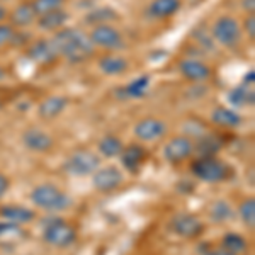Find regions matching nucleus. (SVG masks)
Returning <instances> with one entry per match:
<instances>
[{"label": "nucleus", "mask_w": 255, "mask_h": 255, "mask_svg": "<svg viewBox=\"0 0 255 255\" xmlns=\"http://www.w3.org/2000/svg\"><path fill=\"white\" fill-rule=\"evenodd\" d=\"M67 108V99L65 97H58V96H53L48 97L46 101L41 102L39 106V116L44 119H53V118H58L61 113Z\"/></svg>", "instance_id": "18"}, {"label": "nucleus", "mask_w": 255, "mask_h": 255, "mask_svg": "<svg viewBox=\"0 0 255 255\" xmlns=\"http://www.w3.org/2000/svg\"><path fill=\"white\" fill-rule=\"evenodd\" d=\"M211 216L215 221H225L232 216V208H230V204L225 203V201H218L211 209Z\"/></svg>", "instance_id": "31"}, {"label": "nucleus", "mask_w": 255, "mask_h": 255, "mask_svg": "<svg viewBox=\"0 0 255 255\" xmlns=\"http://www.w3.org/2000/svg\"><path fill=\"white\" fill-rule=\"evenodd\" d=\"M211 118L218 126H223V128H237L242 123L240 116H238L235 111L226 108H216L213 111Z\"/></svg>", "instance_id": "23"}, {"label": "nucleus", "mask_w": 255, "mask_h": 255, "mask_svg": "<svg viewBox=\"0 0 255 255\" xmlns=\"http://www.w3.org/2000/svg\"><path fill=\"white\" fill-rule=\"evenodd\" d=\"M36 10L32 7V2L31 3H20L17 5V9L12 12L10 15V20L14 26H19V27H24V26H29V24L34 20L36 17Z\"/></svg>", "instance_id": "22"}, {"label": "nucleus", "mask_w": 255, "mask_h": 255, "mask_svg": "<svg viewBox=\"0 0 255 255\" xmlns=\"http://www.w3.org/2000/svg\"><path fill=\"white\" fill-rule=\"evenodd\" d=\"M220 148H221V141H220V138L215 136V134H203L201 138H197L196 151L201 155V158L215 157Z\"/></svg>", "instance_id": "21"}, {"label": "nucleus", "mask_w": 255, "mask_h": 255, "mask_svg": "<svg viewBox=\"0 0 255 255\" xmlns=\"http://www.w3.org/2000/svg\"><path fill=\"white\" fill-rule=\"evenodd\" d=\"M99 67L106 75H121L128 70V61L119 56H104L99 61Z\"/></svg>", "instance_id": "26"}, {"label": "nucleus", "mask_w": 255, "mask_h": 255, "mask_svg": "<svg viewBox=\"0 0 255 255\" xmlns=\"http://www.w3.org/2000/svg\"><path fill=\"white\" fill-rule=\"evenodd\" d=\"M68 20V14L65 10H53V12H48V14H43L39 17V27L44 31H56L63 26L65 22Z\"/></svg>", "instance_id": "20"}, {"label": "nucleus", "mask_w": 255, "mask_h": 255, "mask_svg": "<svg viewBox=\"0 0 255 255\" xmlns=\"http://www.w3.org/2000/svg\"><path fill=\"white\" fill-rule=\"evenodd\" d=\"M31 199L36 206L46 211H63L65 208L70 206L68 196L53 184H41L34 187V191L31 192Z\"/></svg>", "instance_id": "2"}, {"label": "nucleus", "mask_w": 255, "mask_h": 255, "mask_svg": "<svg viewBox=\"0 0 255 255\" xmlns=\"http://www.w3.org/2000/svg\"><path fill=\"white\" fill-rule=\"evenodd\" d=\"M7 189H9V180H7V177H5V175L0 174V197L5 194Z\"/></svg>", "instance_id": "35"}, {"label": "nucleus", "mask_w": 255, "mask_h": 255, "mask_svg": "<svg viewBox=\"0 0 255 255\" xmlns=\"http://www.w3.org/2000/svg\"><path fill=\"white\" fill-rule=\"evenodd\" d=\"M5 14H7V12H5V9H3V7L0 5V20H2L3 17H5Z\"/></svg>", "instance_id": "38"}, {"label": "nucleus", "mask_w": 255, "mask_h": 255, "mask_svg": "<svg viewBox=\"0 0 255 255\" xmlns=\"http://www.w3.org/2000/svg\"><path fill=\"white\" fill-rule=\"evenodd\" d=\"M240 216L244 220V223L247 226H254L255 225V199H245L244 203L240 204Z\"/></svg>", "instance_id": "29"}, {"label": "nucleus", "mask_w": 255, "mask_h": 255, "mask_svg": "<svg viewBox=\"0 0 255 255\" xmlns=\"http://www.w3.org/2000/svg\"><path fill=\"white\" fill-rule=\"evenodd\" d=\"M90 43L106 49H118L123 46V38L119 31L114 29L113 26L101 24V26L94 27V31L90 32Z\"/></svg>", "instance_id": "7"}, {"label": "nucleus", "mask_w": 255, "mask_h": 255, "mask_svg": "<svg viewBox=\"0 0 255 255\" xmlns=\"http://www.w3.org/2000/svg\"><path fill=\"white\" fill-rule=\"evenodd\" d=\"M49 43L56 55L65 56L70 63H82L94 55V44L77 29H60Z\"/></svg>", "instance_id": "1"}, {"label": "nucleus", "mask_w": 255, "mask_h": 255, "mask_svg": "<svg viewBox=\"0 0 255 255\" xmlns=\"http://www.w3.org/2000/svg\"><path fill=\"white\" fill-rule=\"evenodd\" d=\"M254 7H255V0H244V9L249 10L250 14L254 12Z\"/></svg>", "instance_id": "36"}, {"label": "nucleus", "mask_w": 255, "mask_h": 255, "mask_svg": "<svg viewBox=\"0 0 255 255\" xmlns=\"http://www.w3.org/2000/svg\"><path fill=\"white\" fill-rule=\"evenodd\" d=\"M99 165H101V160H99L97 155H94L92 151L80 150L73 153L72 157H68L63 168L72 175H89L94 174Z\"/></svg>", "instance_id": "4"}, {"label": "nucleus", "mask_w": 255, "mask_h": 255, "mask_svg": "<svg viewBox=\"0 0 255 255\" xmlns=\"http://www.w3.org/2000/svg\"><path fill=\"white\" fill-rule=\"evenodd\" d=\"M63 2L65 0H34V2H32V7H34L36 14L43 15V14H48V12L61 9Z\"/></svg>", "instance_id": "30"}, {"label": "nucleus", "mask_w": 255, "mask_h": 255, "mask_svg": "<svg viewBox=\"0 0 255 255\" xmlns=\"http://www.w3.org/2000/svg\"><path fill=\"white\" fill-rule=\"evenodd\" d=\"M191 151H192L191 139L186 136H177L172 138L165 145V148H163V157L172 163H179L184 162L191 155Z\"/></svg>", "instance_id": "10"}, {"label": "nucleus", "mask_w": 255, "mask_h": 255, "mask_svg": "<svg viewBox=\"0 0 255 255\" xmlns=\"http://www.w3.org/2000/svg\"><path fill=\"white\" fill-rule=\"evenodd\" d=\"M0 216L3 220L10 221V223H15V225H20V223H27L34 218V213L27 208H22V206H3L0 209Z\"/></svg>", "instance_id": "19"}, {"label": "nucleus", "mask_w": 255, "mask_h": 255, "mask_svg": "<svg viewBox=\"0 0 255 255\" xmlns=\"http://www.w3.org/2000/svg\"><path fill=\"white\" fill-rule=\"evenodd\" d=\"M180 73L192 82H203L211 77V68L199 60H184L180 63Z\"/></svg>", "instance_id": "14"}, {"label": "nucleus", "mask_w": 255, "mask_h": 255, "mask_svg": "<svg viewBox=\"0 0 255 255\" xmlns=\"http://www.w3.org/2000/svg\"><path fill=\"white\" fill-rule=\"evenodd\" d=\"M14 29H12L10 26H5V24H0V46H3V44L10 43L12 39H14Z\"/></svg>", "instance_id": "33"}, {"label": "nucleus", "mask_w": 255, "mask_h": 255, "mask_svg": "<svg viewBox=\"0 0 255 255\" xmlns=\"http://www.w3.org/2000/svg\"><path fill=\"white\" fill-rule=\"evenodd\" d=\"M146 158V151L139 145H129L128 148H123L121 151V162L129 172H138L141 163Z\"/></svg>", "instance_id": "15"}, {"label": "nucleus", "mask_w": 255, "mask_h": 255, "mask_svg": "<svg viewBox=\"0 0 255 255\" xmlns=\"http://www.w3.org/2000/svg\"><path fill=\"white\" fill-rule=\"evenodd\" d=\"M221 249L230 255H240L247 250V240L238 233H226L221 242Z\"/></svg>", "instance_id": "24"}, {"label": "nucleus", "mask_w": 255, "mask_h": 255, "mask_svg": "<svg viewBox=\"0 0 255 255\" xmlns=\"http://www.w3.org/2000/svg\"><path fill=\"white\" fill-rule=\"evenodd\" d=\"M167 133V125L162 119L157 118H145L134 126V134L143 141H153L162 138Z\"/></svg>", "instance_id": "9"}, {"label": "nucleus", "mask_w": 255, "mask_h": 255, "mask_svg": "<svg viewBox=\"0 0 255 255\" xmlns=\"http://www.w3.org/2000/svg\"><path fill=\"white\" fill-rule=\"evenodd\" d=\"M121 182H123V174L116 167H106L101 168V170L97 168L96 174H94V186L102 192L113 191V189L121 186Z\"/></svg>", "instance_id": "11"}, {"label": "nucleus", "mask_w": 255, "mask_h": 255, "mask_svg": "<svg viewBox=\"0 0 255 255\" xmlns=\"http://www.w3.org/2000/svg\"><path fill=\"white\" fill-rule=\"evenodd\" d=\"M116 17H118V15H116V12H114L113 9H109V7H101V9H96V10L92 12V14L87 15V22L101 26L102 22L114 20Z\"/></svg>", "instance_id": "28"}, {"label": "nucleus", "mask_w": 255, "mask_h": 255, "mask_svg": "<svg viewBox=\"0 0 255 255\" xmlns=\"http://www.w3.org/2000/svg\"><path fill=\"white\" fill-rule=\"evenodd\" d=\"M184 131L191 134V136H196V138H201L203 134H206V129H204V126L201 125L197 119H189V121L184 123Z\"/></svg>", "instance_id": "32"}, {"label": "nucleus", "mask_w": 255, "mask_h": 255, "mask_svg": "<svg viewBox=\"0 0 255 255\" xmlns=\"http://www.w3.org/2000/svg\"><path fill=\"white\" fill-rule=\"evenodd\" d=\"M228 101L232 102L235 108H240V106H247V104H254L252 85H250V87H247V85H238V87L232 89L228 94Z\"/></svg>", "instance_id": "25"}, {"label": "nucleus", "mask_w": 255, "mask_h": 255, "mask_svg": "<svg viewBox=\"0 0 255 255\" xmlns=\"http://www.w3.org/2000/svg\"><path fill=\"white\" fill-rule=\"evenodd\" d=\"M192 174L204 182H221L228 179L230 168L215 157H203L192 163Z\"/></svg>", "instance_id": "3"}, {"label": "nucleus", "mask_w": 255, "mask_h": 255, "mask_svg": "<svg viewBox=\"0 0 255 255\" xmlns=\"http://www.w3.org/2000/svg\"><path fill=\"white\" fill-rule=\"evenodd\" d=\"M180 9V0H153L148 7V14L155 19H167Z\"/></svg>", "instance_id": "16"}, {"label": "nucleus", "mask_w": 255, "mask_h": 255, "mask_svg": "<svg viewBox=\"0 0 255 255\" xmlns=\"http://www.w3.org/2000/svg\"><path fill=\"white\" fill-rule=\"evenodd\" d=\"M206 255H230V254L225 252L223 249H216V250H209V252H206Z\"/></svg>", "instance_id": "37"}, {"label": "nucleus", "mask_w": 255, "mask_h": 255, "mask_svg": "<svg viewBox=\"0 0 255 255\" xmlns=\"http://www.w3.org/2000/svg\"><path fill=\"white\" fill-rule=\"evenodd\" d=\"M27 56L38 65H51L56 60V51L53 49L49 41H36L27 49Z\"/></svg>", "instance_id": "12"}, {"label": "nucleus", "mask_w": 255, "mask_h": 255, "mask_svg": "<svg viewBox=\"0 0 255 255\" xmlns=\"http://www.w3.org/2000/svg\"><path fill=\"white\" fill-rule=\"evenodd\" d=\"M22 141L32 151H48L53 146V138L44 131L38 129V128L27 129L22 136Z\"/></svg>", "instance_id": "13"}, {"label": "nucleus", "mask_w": 255, "mask_h": 255, "mask_svg": "<svg viewBox=\"0 0 255 255\" xmlns=\"http://www.w3.org/2000/svg\"><path fill=\"white\" fill-rule=\"evenodd\" d=\"M3 77H5V72H3V70L0 68V80H3Z\"/></svg>", "instance_id": "39"}, {"label": "nucleus", "mask_w": 255, "mask_h": 255, "mask_svg": "<svg viewBox=\"0 0 255 255\" xmlns=\"http://www.w3.org/2000/svg\"><path fill=\"white\" fill-rule=\"evenodd\" d=\"M99 150H101V153L104 155V157L114 158V157H118V155H121L123 145L116 136H106L99 143Z\"/></svg>", "instance_id": "27"}, {"label": "nucleus", "mask_w": 255, "mask_h": 255, "mask_svg": "<svg viewBox=\"0 0 255 255\" xmlns=\"http://www.w3.org/2000/svg\"><path fill=\"white\" fill-rule=\"evenodd\" d=\"M44 240L55 247H67L75 242V228H72L63 220H53L44 225Z\"/></svg>", "instance_id": "5"}, {"label": "nucleus", "mask_w": 255, "mask_h": 255, "mask_svg": "<svg viewBox=\"0 0 255 255\" xmlns=\"http://www.w3.org/2000/svg\"><path fill=\"white\" fill-rule=\"evenodd\" d=\"M172 230L174 233H177L179 237L184 238H196L203 233V223H201L199 218L187 215V213H180L172 220Z\"/></svg>", "instance_id": "8"}, {"label": "nucleus", "mask_w": 255, "mask_h": 255, "mask_svg": "<svg viewBox=\"0 0 255 255\" xmlns=\"http://www.w3.org/2000/svg\"><path fill=\"white\" fill-rule=\"evenodd\" d=\"M148 85H150V77L143 75V77H138L134 79L131 84H128L126 87H121L116 92V96L121 99V101H126V99H136V97H141L143 94L146 92Z\"/></svg>", "instance_id": "17"}, {"label": "nucleus", "mask_w": 255, "mask_h": 255, "mask_svg": "<svg viewBox=\"0 0 255 255\" xmlns=\"http://www.w3.org/2000/svg\"><path fill=\"white\" fill-rule=\"evenodd\" d=\"M213 34H215V38L220 44L232 48L240 41L242 31L235 19L225 15V17H220L216 20L215 27H213Z\"/></svg>", "instance_id": "6"}, {"label": "nucleus", "mask_w": 255, "mask_h": 255, "mask_svg": "<svg viewBox=\"0 0 255 255\" xmlns=\"http://www.w3.org/2000/svg\"><path fill=\"white\" fill-rule=\"evenodd\" d=\"M245 31H247V34H249L250 38H254V36H255V17H254V15H249V17H247Z\"/></svg>", "instance_id": "34"}]
</instances>
